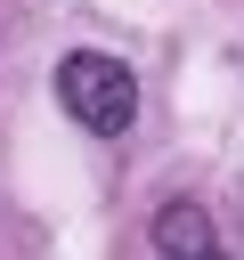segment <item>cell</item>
I'll list each match as a JSON object with an SVG mask.
<instances>
[{"mask_svg":"<svg viewBox=\"0 0 244 260\" xmlns=\"http://www.w3.org/2000/svg\"><path fill=\"white\" fill-rule=\"evenodd\" d=\"M57 98H65V114H73L81 130H98V138H122L130 114H138V81H130V65L106 57V49H73V57L57 65Z\"/></svg>","mask_w":244,"mask_h":260,"instance_id":"obj_1","label":"cell"},{"mask_svg":"<svg viewBox=\"0 0 244 260\" xmlns=\"http://www.w3.org/2000/svg\"><path fill=\"white\" fill-rule=\"evenodd\" d=\"M155 244H163L171 260H228L220 236H211V219H203L195 203H163V211H155Z\"/></svg>","mask_w":244,"mask_h":260,"instance_id":"obj_2","label":"cell"}]
</instances>
